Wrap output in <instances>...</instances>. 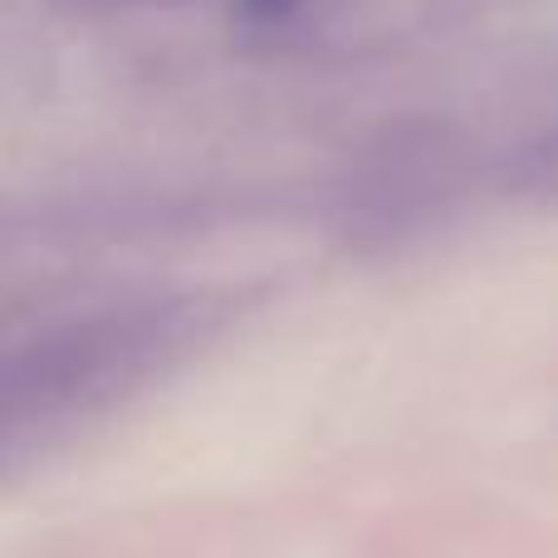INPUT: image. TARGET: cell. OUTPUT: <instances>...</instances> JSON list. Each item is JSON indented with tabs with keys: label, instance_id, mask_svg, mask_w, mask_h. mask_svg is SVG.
Wrapping results in <instances>:
<instances>
[{
	"label": "cell",
	"instance_id": "6da1fadb",
	"mask_svg": "<svg viewBox=\"0 0 558 558\" xmlns=\"http://www.w3.org/2000/svg\"><path fill=\"white\" fill-rule=\"evenodd\" d=\"M235 5H241V15L251 25H289L308 0H235Z\"/></svg>",
	"mask_w": 558,
	"mask_h": 558
}]
</instances>
